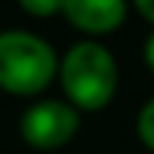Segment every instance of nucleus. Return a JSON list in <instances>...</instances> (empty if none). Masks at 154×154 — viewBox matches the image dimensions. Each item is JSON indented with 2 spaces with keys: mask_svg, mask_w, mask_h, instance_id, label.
Here are the masks:
<instances>
[{
  "mask_svg": "<svg viewBox=\"0 0 154 154\" xmlns=\"http://www.w3.org/2000/svg\"><path fill=\"white\" fill-rule=\"evenodd\" d=\"M60 57L54 46L26 29L0 32V88L14 97H34L57 77Z\"/></svg>",
  "mask_w": 154,
  "mask_h": 154,
  "instance_id": "2",
  "label": "nucleus"
},
{
  "mask_svg": "<svg viewBox=\"0 0 154 154\" xmlns=\"http://www.w3.org/2000/svg\"><path fill=\"white\" fill-rule=\"evenodd\" d=\"M57 80L66 103H72L77 111H100L114 100L120 72L114 54L103 43L80 40L60 57Z\"/></svg>",
  "mask_w": 154,
  "mask_h": 154,
  "instance_id": "1",
  "label": "nucleus"
},
{
  "mask_svg": "<svg viewBox=\"0 0 154 154\" xmlns=\"http://www.w3.org/2000/svg\"><path fill=\"white\" fill-rule=\"evenodd\" d=\"M137 137L149 151H154V97L146 100L137 114Z\"/></svg>",
  "mask_w": 154,
  "mask_h": 154,
  "instance_id": "5",
  "label": "nucleus"
},
{
  "mask_svg": "<svg viewBox=\"0 0 154 154\" xmlns=\"http://www.w3.org/2000/svg\"><path fill=\"white\" fill-rule=\"evenodd\" d=\"M143 60H146V66H149V72L154 74V32L146 37V43H143Z\"/></svg>",
  "mask_w": 154,
  "mask_h": 154,
  "instance_id": "7",
  "label": "nucleus"
},
{
  "mask_svg": "<svg viewBox=\"0 0 154 154\" xmlns=\"http://www.w3.org/2000/svg\"><path fill=\"white\" fill-rule=\"evenodd\" d=\"M131 3H134V9L154 26V0H131Z\"/></svg>",
  "mask_w": 154,
  "mask_h": 154,
  "instance_id": "8",
  "label": "nucleus"
},
{
  "mask_svg": "<svg viewBox=\"0 0 154 154\" xmlns=\"http://www.w3.org/2000/svg\"><path fill=\"white\" fill-rule=\"evenodd\" d=\"M128 0H63V17L86 34H111L126 23Z\"/></svg>",
  "mask_w": 154,
  "mask_h": 154,
  "instance_id": "4",
  "label": "nucleus"
},
{
  "mask_svg": "<svg viewBox=\"0 0 154 154\" xmlns=\"http://www.w3.org/2000/svg\"><path fill=\"white\" fill-rule=\"evenodd\" d=\"M17 6H20L29 17H40V20L63 14V0H17Z\"/></svg>",
  "mask_w": 154,
  "mask_h": 154,
  "instance_id": "6",
  "label": "nucleus"
},
{
  "mask_svg": "<svg viewBox=\"0 0 154 154\" xmlns=\"http://www.w3.org/2000/svg\"><path fill=\"white\" fill-rule=\"evenodd\" d=\"M80 131V111L66 100H40L20 117V137L34 151H57Z\"/></svg>",
  "mask_w": 154,
  "mask_h": 154,
  "instance_id": "3",
  "label": "nucleus"
}]
</instances>
